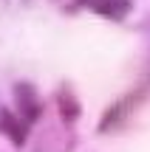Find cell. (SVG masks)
I'll use <instances>...</instances> for the list:
<instances>
[{
    "label": "cell",
    "mask_w": 150,
    "mask_h": 152,
    "mask_svg": "<svg viewBox=\"0 0 150 152\" xmlns=\"http://www.w3.org/2000/svg\"><path fill=\"white\" fill-rule=\"evenodd\" d=\"M79 3L102 17H111V20H122L130 11V0H79Z\"/></svg>",
    "instance_id": "277c9868"
},
{
    "label": "cell",
    "mask_w": 150,
    "mask_h": 152,
    "mask_svg": "<svg viewBox=\"0 0 150 152\" xmlns=\"http://www.w3.org/2000/svg\"><path fill=\"white\" fill-rule=\"evenodd\" d=\"M57 102H60V115H62L65 121H74V118L79 115V102L74 99V93L68 90V87H65V90H60Z\"/></svg>",
    "instance_id": "5b68a950"
},
{
    "label": "cell",
    "mask_w": 150,
    "mask_h": 152,
    "mask_svg": "<svg viewBox=\"0 0 150 152\" xmlns=\"http://www.w3.org/2000/svg\"><path fill=\"white\" fill-rule=\"evenodd\" d=\"M142 96H145V90H139L136 96H128V99H122L119 104H113V107L108 110L105 115H102L99 132H111V130H116V127H119V124H122V121H125V118H128V115L136 110V104L142 102Z\"/></svg>",
    "instance_id": "6da1fadb"
},
{
    "label": "cell",
    "mask_w": 150,
    "mask_h": 152,
    "mask_svg": "<svg viewBox=\"0 0 150 152\" xmlns=\"http://www.w3.org/2000/svg\"><path fill=\"white\" fill-rule=\"evenodd\" d=\"M14 96H17V107H20L23 118L31 124V121H37L40 115H43V102H40L37 90H34L28 82H20V85L14 87Z\"/></svg>",
    "instance_id": "7a4b0ae2"
},
{
    "label": "cell",
    "mask_w": 150,
    "mask_h": 152,
    "mask_svg": "<svg viewBox=\"0 0 150 152\" xmlns=\"http://www.w3.org/2000/svg\"><path fill=\"white\" fill-rule=\"evenodd\" d=\"M0 132L3 135H9V141L11 144H17V147H23L26 144V138H28V121L26 118H17L11 110H0Z\"/></svg>",
    "instance_id": "3957f363"
}]
</instances>
